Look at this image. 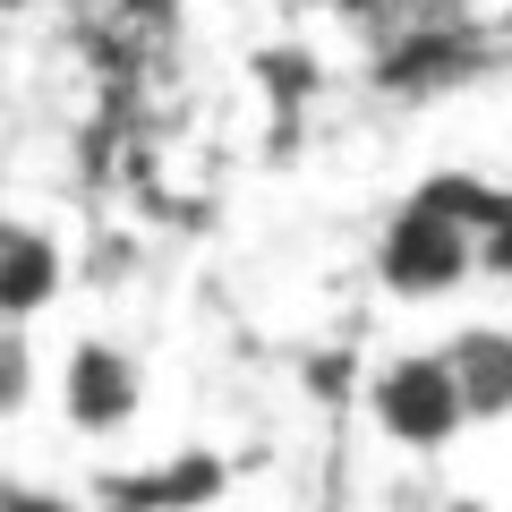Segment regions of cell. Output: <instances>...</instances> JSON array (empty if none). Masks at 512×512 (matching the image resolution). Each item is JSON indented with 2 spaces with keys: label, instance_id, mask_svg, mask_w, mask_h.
<instances>
[{
  "label": "cell",
  "instance_id": "cell-1",
  "mask_svg": "<svg viewBox=\"0 0 512 512\" xmlns=\"http://www.w3.org/2000/svg\"><path fill=\"white\" fill-rule=\"evenodd\" d=\"M504 188L470 180V171H444V180H419L376 231V291L402 299V308H444L478 282V239H487V214Z\"/></svg>",
  "mask_w": 512,
  "mask_h": 512
},
{
  "label": "cell",
  "instance_id": "cell-2",
  "mask_svg": "<svg viewBox=\"0 0 512 512\" xmlns=\"http://www.w3.org/2000/svg\"><path fill=\"white\" fill-rule=\"evenodd\" d=\"M359 419H367V436H376L384 453H402V461H444L470 436V410H461L453 367H444L436 342L384 350L359 376Z\"/></svg>",
  "mask_w": 512,
  "mask_h": 512
},
{
  "label": "cell",
  "instance_id": "cell-3",
  "mask_svg": "<svg viewBox=\"0 0 512 512\" xmlns=\"http://www.w3.org/2000/svg\"><path fill=\"white\" fill-rule=\"evenodd\" d=\"M52 410L69 436L86 444H120L128 427L146 419V359L111 333H77L52 367Z\"/></svg>",
  "mask_w": 512,
  "mask_h": 512
},
{
  "label": "cell",
  "instance_id": "cell-4",
  "mask_svg": "<svg viewBox=\"0 0 512 512\" xmlns=\"http://www.w3.org/2000/svg\"><path fill=\"white\" fill-rule=\"evenodd\" d=\"M222 487H231V461L214 444H180L163 461H111L77 495L94 512H205V504H222Z\"/></svg>",
  "mask_w": 512,
  "mask_h": 512
},
{
  "label": "cell",
  "instance_id": "cell-5",
  "mask_svg": "<svg viewBox=\"0 0 512 512\" xmlns=\"http://www.w3.org/2000/svg\"><path fill=\"white\" fill-rule=\"evenodd\" d=\"M69 291V239L52 222L0 214V325H35Z\"/></svg>",
  "mask_w": 512,
  "mask_h": 512
},
{
  "label": "cell",
  "instance_id": "cell-6",
  "mask_svg": "<svg viewBox=\"0 0 512 512\" xmlns=\"http://www.w3.org/2000/svg\"><path fill=\"white\" fill-rule=\"evenodd\" d=\"M444 367H453V393L470 410V427H512V325H453L444 333Z\"/></svg>",
  "mask_w": 512,
  "mask_h": 512
},
{
  "label": "cell",
  "instance_id": "cell-7",
  "mask_svg": "<svg viewBox=\"0 0 512 512\" xmlns=\"http://www.w3.org/2000/svg\"><path fill=\"white\" fill-rule=\"evenodd\" d=\"M43 393H52V367H43L35 325H0V427H18Z\"/></svg>",
  "mask_w": 512,
  "mask_h": 512
},
{
  "label": "cell",
  "instance_id": "cell-8",
  "mask_svg": "<svg viewBox=\"0 0 512 512\" xmlns=\"http://www.w3.org/2000/svg\"><path fill=\"white\" fill-rule=\"evenodd\" d=\"M0 512H94L77 487H52V478H26V470H0Z\"/></svg>",
  "mask_w": 512,
  "mask_h": 512
},
{
  "label": "cell",
  "instance_id": "cell-9",
  "mask_svg": "<svg viewBox=\"0 0 512 512\" xmlns=\"http://www.w3.org/2000/svg\"><path fill=\"white\" fill-rule=\"evenodd\" d=\"M0 9H26V0H0Z\"/></svg>",
  "mask_w": 512,
  "mask_h": 512
}]
</instances>
